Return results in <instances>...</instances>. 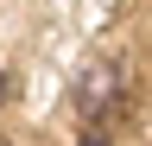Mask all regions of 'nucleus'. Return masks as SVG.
Returning a JSON list of instances; mask_svg holds the SVG:
<instances>
[{"label": "nucleus", "instance_id": "f03ea898", "mask_svg": "<svg viewBox=\"0 0 152 146\" xmlns=\"http://www.w3.org/2000/svg\"><path fill=\"white\" fill-rule=\"evenodd\" d=\"M83 146H108V114H95V121H89V140H83Z\"/></svg>", "mask_w": 152, "mask_h": 146}, {"label": "nucleus", "instance_id": "7ed1b4c3", "mask_svg": "<svg viewBox=\"0 0 152 146\" xmlns=\"http://www.w3.org/2000/svg\"><path fill=\"white\" fill-rule=\"evenodd\" d=\"M0 102H7V70H0Z\"/></svg>", "mask_w": 152, "mask_h": 146}, {"label": "nucleus", "instance_id": "f257e3e1", "mask_svg": "<svg viewBox=\"0 0 152 146\" xmlns=\"http://www.w3.org/2000/svg\"><path fill=\"white\" fill-rule=\"evenodd\" d=\"M114 89H121V70L114 64H95L83 83H76V108L95 121V114H108V102H114Z\"/></svg>", "mask_w": 152, "mask_h": 146}]
</instances>
